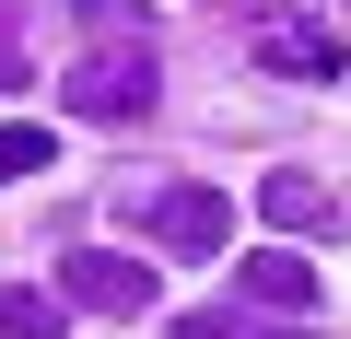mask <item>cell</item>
Wrapping results in <instances>:
<instances>
[{
  "mask_svg": "<svg viewBox=\"0 0 351 339\" xmlns=\"http://www.w3.org/2000/svg\"><path fill=\"white\" fill-rule=\"evenodd\" d=\"M59 105H71V117H94V129H117V117H152V36H94V47L71 59Z\"/></svg>",
  "mask_w": 351,
  "mask_h": 339,
  "instance_id": "6da1fadb",
  "label": "cell"
},
{
  "mask_svg": "<svg viewBox=\"0 0 351 339\" xmlns=\"http://www.w3.org/2000/svg\"><path fill=\"white\" fill-rule=\"evenodd\" d=\"M59 292H71L82 316H141V304L164 292V269H141V258H117V246H82V258H59Z\"/></svg>",
  "mask_w": 351,
  "mask_h": 339,
  "instance_id": "7a4b0ae2",
  "label": "cell"
},
{
  "mask_svg": "<svg viewBox=\"0 0 351 339\" xmlns=\"http://www.w3.org/2000/svg\"><path fill=\"white\" fill-rule=\"evenodd\" d=\"M339 24H316V12H269L258 24V71H281V82H339Z\"/></svg>",
  "mask_w": 351,
  "mask_h": 339,
  "instance_id": "3957f363",
  "label": "cell"
},
{
  "mask_svg": "<svg viewBox=\"0 0 351 339\" xmlns=\"http://www.w3.org/2000/svg\"><path fill=\"white\" fill-rule=\"evenodd\" d=\"M234 292L269 304V316H316V304H328V281H316L293 246H246V258H234Z\"/></svg>",
  "mask_w": 351,
  "mask_h": 339,
  "instance_id": "277c9868",
  "label": "cell"
},
{
  "mask_svg": "<svg viewBox=\"0 0 351 339\" xmlns=\"http://www.w3.org/2000/svg\"><path fill=\"white\" fill-rule=\"evenodd\" d=\"M223 234H234V199L223 188H164L152 199V246H176V258H211Z\"/></svg>",
  "mask_w": 351,
  "mask_h": 339,
  "instance_id": "5b68a950",
  "label": "cell"
},
{
  "mask_svg": "<svg viewBox=\"0 0 351 339\" xmlns=\"http://www.w3.org/2000/svg\"><path fill=\"white\" fill-rule=\"evenodd\" d=\"M258 211H269V234H339V199L304 176V164H281V176H258Z\"/></svg>",
  "mask_w": 351,
  "mask_h": 339,
  "instance_id": "8992f818",
  "label": "cell"
},
{
  "mask_svg": "<svg viewBox=\"0 0 351 339\" xmlns=\"http://www.w3.org/2000/svg\"><path fill=\"white\" fill-rule=\"evenodd\" d=\"M71 327V292H36V281H0V339H59Z\"/></svg>",
  "mask_w": 351,
  "mask_h": 339,
  "instance_id": "52a82bcc",
  "label": "cell"
},
{
  "mask_svg": "<svg viewBox=\"0 0 351 339\" xmlns=\"http://www.w3.org/2000/svg\"><path fill=\"white\" fill-rule=\"evenodd\" d=\"M24 176H47V129L12 117V129H0V188H24Z\"/></svg>",
  "mask_w": 351,
  "mask_h": 339,
  "instance_id": "ba28073f",
  "label": "cell"
},
{
  "mask_svg": "<svg viewBox=\"0 0 351 339\" xmlns=\"http://www.w3.org/2000/svg\"><path fill=\"white\" fill-rule=\"evenodd\" d=\"M82 24H94V36H152L141 0H82Z\"/></svg>",
  "mask_w": 351,
  "mask_h": 339,
  "instance_id": "9c48e42d",
  "label": "cell"
},
{
  "mask_svg": "<svg viewBox=\"0 0 351 339\" xmlns=\"http://www.w3.org/2000/svg\"><path fill=\"white\" fill-rule=\"evenodd\" d=\"M176 339H246L234 316H176Z\"/></svg>",
  "mask_w": 351,
  "mask_h": 339,
  "instance_id": "30bf717a",
  "label": "cell"
},
{
  "mask_svg": "<svg viewBox=\"0 0 351 339\" xmlns=\"http://www.w3.org/2000/svg\"><path fill=\"white\" fill-rule=\"evenodd\" d=\"M12 82H24V71H12V47H0V94H12Z\"/></svg>",
  "mask_w": 351,
  "mask_h": 339,
  "instance_id": "8fae6325",
  "label": "cell"
}]
</instances>
